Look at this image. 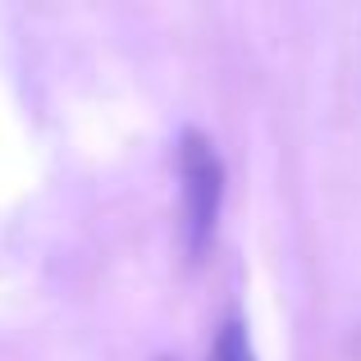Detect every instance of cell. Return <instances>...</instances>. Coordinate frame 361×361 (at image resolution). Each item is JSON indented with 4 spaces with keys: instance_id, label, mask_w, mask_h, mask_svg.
<instances>
[{
    "instance_id": "1",
    "label": "cell",
    "mask_w": 361,
    "mask_h": 361,
    "mask_svg": "<svg viewBox=\"0 0 361 361\" xmlns=\"http://www.w3.org/2000/svg\"><path fill=\"white\" fill-rule=\"evenodd\" d=\"M224 206V160L206 133L188 128L178 137V238L183 256L202 261L206 247L215 238Z\"/></svg>"
},
{
    "instance_id": "2",
    "label": "cell",
    "mask_w": 361,
    "mask_h": 361,
    "mask_svg": "<svg viewBox=\"0 0 361 361\" xmlns=\"http://www.w3.org/2000/svg\"><path fill=\"white\" fill-rule=\"evenodd\" d=\"M206 361H256L252 357V343H247V325H243V320H224Z\"/></svg>"
},
{
    "instance_id": "3",
    "label": "cell",
    "mask_w": 361,
    "mask_h": 361,
    "mask_svg": "<svg viewBox=\"0 0 361 361\" xmlns=\"http://www.w3.org/2000/svg\"><path fill=\"white\" fill-rule=\"evenodd\" d=\"M156 361H178V357H156Z\"/></svg>"
}]
</instances>
